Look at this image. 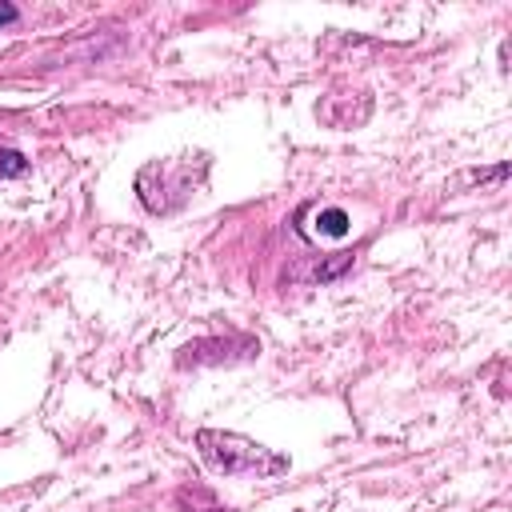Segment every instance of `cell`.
Masks as SVG:
<instances>
[{
	"instance_id": "cell-2",
	"label": "cell",
	"mask_w": 512,
	"mask_h": 512,
	"mask_svg": "<svg viewBox=\"0 0 512 512\" xmlns=\"http://www.w3.org/2000/svg\"><path fill=\"white\" fill-rule=\"evenodd\" d=\"M316 228H320L324 236H348L352 220H348V212H340V208H324V212L316 216Z\"/></svg>"
},
{
	"instance_id": "cell-3",
	"label": "cell",
	"mask_w": 512,
	"mask_h": 512,
	"mask_svg": "<svg viewBox=\"0 0 512 512\" xmlns=\"http://www.w3.org/2000/svg\"><path fill=\"white\" fill-rule=\"evenodd\" d=\"M24 172H28L24 152H16V148H0V176L12 180V176H24Z\"/></svg>"
},
{
	"instance_id": "cell-4",
	"label": "cell",
	"mask_w": 512,
	"mask_h": 512,
	"mask_svg": "<svg viewBox=\"0 0 512 512\" xmlns=\"http://www.w3.org/2000/svg\"><path fill=\"white\" fill-rule=\"evenodd\" d=\"M16 20H20V12L12 4H0V24H16Z\"/></svg>"
},
{
	"instance_id": "cell-1",
	"label": "cell",
	"mask_w": 512,
	"mask_h": 512,
	"mask_svg": "<svg viewBox=\"0 0 512 512\" xmlns=\"http://www.w3.org/2000/svg\"><path fill=\"white\" fill-rule=\"evenodd\" d=\"M196 444H200L204 460H208L212 468H220L224 476H240V472H280V468L288 464L284 456H268L256 440L236 436V432L200 428V432H196Z\"/></svg>"
}]
</instances>
